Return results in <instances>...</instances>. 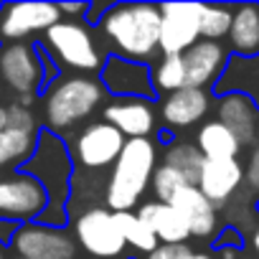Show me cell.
<instances>
[{"label":"cell","mask_w":259,"mask_h":259,"mask_svg":"<svg viewBox=\"0 0 259 259\" xmlns=\"http://www.w3.org/2000/svg\"><path fill=\"white\" fill-rule=\"evenodd\" d=\"M158 168V148L153 140H127L117 163L112 165L104 203L112 213L133 211L145 191L153 183V173Z\"/></svg>","instance_id":"7a4b0ae2"},{"label":"cell","mask_w":259,"mask_h":259,"mask_svg":"<svg viewBox=\"0 0 259 259\" xmlns=\"http://www.w3.org/2000/svg\"><path fill=\"white\" fill-rule=\"evenodd\" d=\"M244 183L259 193V140L251 145V153H249V160L244 168Z\"/></svg>","instance_id":"f546056e"},{"label":"cell","mask_w":259,"mask_h":259,"mask_svg":"<svg viewBox=\"0 0 259 259\" xmlns=\"http://www.w3.org/2000/svg\"><path fill=\"white\" fill-rule=\"evenodd\" d=\"M0 81L16 97L38 94L46 84L41 46H33L28 41L0 44Z\"/></svg>","instance_id":"52a82bcc"},{"label":"cell","mask_w":259,"mask_h":259,"mask_svg":"<svg viewBox=\"0 0 259 259\" xmlns=\"http://www.w3.org/2000/svg\"><path fill=\"white\" fill-rule=\"evenodd\" d=\"M8 127L13 130H23V133H31V135H38V122L33 117V112L28 107H21L18 102L8 104Z\"/></svg>","instance_id":"f1b7e54d"},{"label":"cell","mask_w":259,"mask_h":259,"mask_svg":"<svg viewBox=\"0 0 259 259\" xmlns=\"http://www.w3.org/2000/svg\"><path fill=\"white\" fill-rule=\"evenodd\" d=\"M229 46L236 54V59H256L259 56V3L234 6Z\"/></svg>","instance_id":"44dd1931"},{"label":"cell","mask_w":259,"mask_h":259,"mask_svg":"<svg viewBox=\"0 0 259 259\" xmlns=\"http://www.w3.org/2000/svg\"><path fill=\"white\" fill-rule=\"evenodd\" d=\"M153 87L155 92H178L186 87V64L183 56H163L160 64L153 69Z\"/></svg>","instance_id":"4316f807"},{"label":"cell","mask_w":259,"mask_h":259,"mask_svg":"<svg viewBox=\"0 0 259 259\" xmlns=\"http://www.w3.org/2000/svg\"><path fill=\"white\" fill-rule=\"evenodd\" d=\"M170 206L178 211V216L186 221L191 236L196 239H211L219 231V211L216 206L198 191V186H186L181 188L173 198Z\"/></svg>","instance_id":"e0dca14e"},{"label":"cell","mask_w":259,"mask_h":259,"mask_svg":"<svg viewBox=\"0 0 259 259\" xmlns=\"http://www.w3.org/2000/svg\"><path fill=\"white\" fill-rule=\"evenodd\" d=\"M114 221H117L127 246H133L138 251H145V254H150L158 246L155 234L148 229V224L135 211H119V213H114Z\"/></svg>","instance_id":"d4e9b609"},{"label":"cell","mask_w":259,"mask_h":259,"mask_svg":"<svg viewBox=\"0 0 259 259\" xmlns=\"http://www.w3.org/2000/svg\"><path fill=\"white\" fill-rule=\"evenodd\" d=\"M208 107H211V97L206 89L183 87L163 99L160 117L168 130H186V127L201 122L208 114Z\"/></svg>","instance_id":"ac0fdd59"},{"label":"cell","mask_w":259,"mask_h":259,"mask_svg":"<svg viewBox=\"0 0 259 259\" xmlns=\"http://www.w3.org/2000/svg\"><path fill=\"white\" fill-rule=\"evenodd\" d=\"M160 6L153 3H117L99 18L102 36L117 56L148 64L160 51Z\"/></svg>","instance_id":"6da1fadb"},{"label":"cell","mask_w":259,"mask_h":259,"mask_svg":"<svg viewBox=\"0 0 259 259\" xmlns=\"http://www.w3.org/2000/svg\"><path fill=\"white\" fill-rule=\"evenodd\" d=\"M104 102V87L92 76H64L54 81L44 97V119L49 133H64L84 122Z\"/></svg>","instance_id":"277c9868"},{"label":"cell","mask_w":259,"mask_h":259,"mask_svg":"<svg viewBox=\"0 0 259 259\" xmlns=\"http://www.w3.org/2000/svg\"><path fill=\"white\" fill-rule=\"evenodd\" d=\"M193 145L198 148L203 160H236V155L241 153L239 140L216 119L213 122H203L198 127Z\"/></svg>","instance_id":"7402d4cb"},{"label":"cell","mask_w":259,"mask_h":259,"mask_svg":"<svg viewBox=\"0 0 259 259\" xmlns=\"http://www.w3.org/2000/svg\"><path fill=\"white\" fill-rule=\"evenodd\" d=\"M138 216L148 224V229L155 234L158 244H186L191 239V231L186 221L178 216V211L170 203H143L138 208Z\"/></svg>","instance_id":"ffe728a7"},{"label":"cell","mask_w":259,"mask_h":259,"mask_svg":"<svg viewBox=\"0 0 259 259\" xmlns=\"http://www.w3.org/2000/svg\"><path fill=\"white\" fill-rule=\"evenodd\" d=\"M0 259H6V249H3V244H0Z\"/></svg>","instance_id":"d590c367"},{"label":"cell","mask_w":259,"mask_h":259,"mask_svg":"<svg viewBox=\"0 0 259 259\" xmlns=\"http://www.w3.org/2000/svg\"><path fill=\"white\" fill-rule=\"evenodd\" d=\"M16 224H11V221H3L0 219V244H11V239H13V234H16Z\"/></svg>","instance_id":"1f68e13d"},{"label":"cell","mask_w":259,"mask_h":259,"mask_svg":"<svg viewBox=\"0 0 259 259\" xmlns=\"http://www.w3.org/2000/svg\"><path fill=\"white\" fill-rule=\"evenodd\" d=\"M36 140L38 135L23 133V130H13V127L0 130V170L13 165L23 168L36 150Z\"/></svg>","instance_id":"603a6c76"},{"label":"cell","mask_w":259,"mask_h":259,"mask_svg":"<svg viewBox=\"0 0 259 259\" xmlns=\"http://www.w3.org/2000/svg\"><path fill=\"white\" fill-rule=\"evenodd\" d=\"M56 6H59L61 18H64V16H74V21H76V16L89 13V6H92V3H56Z\"/></svg>","instance_id":"4dcf8cb0"},{"label":"cell","mask_w":259,"mask_h":259,"mask_svg":"<svg viewBox=\"0 0 259 259\" xmlns=\"http://www.w3.org/2000/svg\"><path fill=\"white\" fill-rule=\"evenodd\" d=\"M51 61H61L76 71H102V51L94 44L89 28L79 21H59L54 28L46 31L41 46Z\"/></svg>","instance_id":"5b68a950"},{"label":"cell","mask_w":259,"mask_h":259,"mask_svg":"<svg viewBox=\"0 0 259 259\" xmlns=\"http://www.w3.org/2000/svg\"><path fill=\"white\" fill-rule=\"evenodd\" d=\"M49 208L46 188L28 173L0 178V219L11 224H33Z\"/></svg>","instance_id":"ba28073f"},{"label":"cell","mask_w":259,"mask_h":259,"mask_svg":"<svg viewBox=\"0 0 259 259\" xmlns=\"http://www.w3.org/2000/svg\"><path fill=\"white\" fill-rule=\"evenodd\" d=\"M104 92L117 94V99H150L155 94L153 69L122 56H109L99 71Z\"/></svg>","instance_id":"4fadbf2b"},{"label":"cell","mask_w":259,"mask_h":259,"mask_svg":"<svg viewBox=\"0 0 259 259\" xmlns=\"http://www.w3.org/2000/svg\"><path fill=\"white\" fill-rule=\"evenodd\" d=\"M231 21H234V6H208V3H203L201 38L221 44V38H229Z\"/></svg>","instance_id":"484cf974"},{"label":"cell","mask_w":259,"mask_h":259,"mask_svg":"<svg viewBox=\"0 0 259 259\" xmlns=\"http://www.w3.org/2000/svg\"><path fill=\"white\" fill-rule=\"evenodd\" d=\"M186 64V87L193 89H206L211 84H219L229 66V51L219 41H206L201 38L183 54Z\"/></svg>","instance_id":"9a60e30c"},{"label":"cell","mask_w":259,"mask_h":259,"mask_svg":"<svg viewBox=\"0 0 259 259\" xmlns=\"http://www.w3.org/2000/svg\"><path fill=\"white\" fill-rule=\"evenodd\" d=\"M104 122L117 127L127 140H150L155 133V109L150 99H114L104 107Z\"/></svg>","instance_id":"2e32d148"},{"label":"cell","mask_w":259,"mask_h":259,"mask_svg":"<svg viewBox=\"0 0 259 259\" xmlns=\"http://www.w3.org/2000/svg\"><path fill=\"white\" fill-rule=\"evenodd\" d=\"M216 122L229 130L241 148H251L259 140V109L241 92H226L219 97Z\"/></svg>","instance_id":"5bb4252c"},{"label":"cell","mask_w":259,"mask_h":259,"mask_svg":"<svg viewBox=\"0 0 259 259\" xmlns=\"http://www.w3.org/2000/svg\"><path fill=\"white\" fill-rule=\"evenodd\" d=\"M61 18L56 3H3L0 6V44H16L33 33H46Z\"/></svg>","instance_id":"30bf717a"},{"label":"cell","mask_w":259,"mask_h":259,"mask_svg":"<svg viewBox=\"0 0 259 259\" xmlns=\"http://www.w3.org/2000/svg\"><path fill=\"white\" fill-rule=\"evenodd\" d=\"M219 256L221 259H239V249L236 246H224V249H219Z\"/></svg>","instance_id":"836d02e7"},{"label":"cell","mask_w":259,"mask_h":259,"mask_svg":"<svg viewBox=\"0 0 259 259\" xmlns=\"http://www.w3.org/2000/svg\"><path fill=\"white\" fill-rule=\"evenodd\" d=\"M74 239L79 249L94 259H117L127 249L114 213L99 206H92L74 219Z\"/></svg>","instance_id":"8992f818"},{"label":"cell","mask_w":259,"mask_h":259,"mask_svg":"<svg viewBox=\"0 0 259 259\" xmlns=\"http://www.w3.org/2000/svg\"><path fill=\"white\" fill-rule=\"evenodd\" d=\"M124 143H127V138L119 130L102 119V122L87 124L76 135L71 155H74V163H79L81 168L102 170V168H109L117 163Z\"/></svg>","instance_id":"7c38bea8"},{"label":"cell","mask_w":259,"mask_h":259,"mask_svg":"<svg viewBox=\"0 0 259 259\" xmlns=\"http://www.w3.org/2000/svg\"><path fill=\"white\" fill-rule=\"evenodd\" d=\"M163 163L176 168L191 186H198V176H201V168H203V155L198 153V148L193 143H170L165 148V155H163Z\"/></svg>","instance_id":"cb8c5ba5"},{"label":"cell","mask_w":259,"mask_h":259,"mask_svg":"<svg viewBox=\"0 0 259 259\" xmlns=\"http://www.w3.org/2000/svg\"><path fill=\"white\" fill-rule=\"evenodd\" d=\"M0 6H3V3H0Z\"/></svg>","instance_id":"74e56055"},{"label":"cell","mask_w":259,"mask_h":259,"mask_svg":"<svg viewBox=\"0 0 259 259\" xmlns=\"http://www.w3.org/2000/svg\"><path fill=\"white\" fill-rule=\"evenodd\" d=\"M181 259H213L211 254H206V251H193V249H188Z\"/></svg>","instance_id":"e575fe53"},{"label":"cell","mask_w":259,"mask_h":259,"mask_svg":"<svg viewBox=\"0 0 259 259\" xmlns=\"http://www.w3.org/2000/svg\"><path fill=\"white\" fill-rule=\"evenodd\" d=\"M186 186H191L176 168H170V165H158L155 168V173H153V183H150V188H153V193H155V198L160 201V203H170V198L181 191V188H186Z\"/></svg>","instance_id":"83f0119b"},{"label":"cell","mask_w":259,"mask_h":259,"mask_svg":"<svg viewBox=\"0 0 259 259\" xmlns=\"http://www.w3.org/2000/svg\"><path fill=\"white\" fill-rule=\"evenodd\" d=\"M203 3H163L160 6V54L183 56L201 41Z\"/></svg>","instance_id":"8fae6325"},{"label":"cell","mask_w":259,"mask_h":259,"mask_svg":"<svg viewBox=\"0 0 259 259\" xmlns=\"http://www.w3.org/2000/svg\"><path fill=\"white\" fill-rule=\"evenodd\" d=\"M23 173L33 176L49 193V208L38 219V224L56 226L66 221V198H69V181H71V155L69 148L49 130H41L36 150L31 160L23 165Z\"/></svg>","instance_id":"3957f363"},{"label":"cell","mask_w":259,"mask_h":259,"mask_svg":"<svg viewBox=\"0 0 259 259\" xmlns=\"http://www.w3.org/2000/svg\"><path fill=\"white\" fill-rule=\"evenodd\" d=\"M11 249L21 259H76L79 244L66 229L46 224H21L11 239Z\"/></svg>","instance_id":"9c48e42d"},{"label":"cell","mask_w":259,"mask_h":259,"mask_svg":"<svg viewBox=\"0 0 259 259\" xmlns=\"http://www.w3.org/2000/svg\"><path fill=\"white\" fill-rule=\"evenodd\" d=\"M13 259H21V256H13Z\"/></svg>","instance_id":"8d00e7d4"},{"label":"cell","mask_w":259,"mask_h":259,"mask_svg":"<svg viewBox=\"0 0 259 259\" xmlns=\"http://www.w3.org/2000/svg\"><path fill=\"white\" fill-rule=\"evenodd\" d=\"M249 244H251V249H254V254H256V259H259V221H256V224H254V229H251Z\"/></svg>","instance_id":"d6a6232c"},{"label":"cell","mask_w":259,"mask_h":259,"mask_svg":"<svg viewBox=\"0 0 259 259\" xmlns=\"http://www.w3.org/2000/svg\"><path fill=\"white\" fill-rule=\"evenodd\" d=\"M244 168L239 160H206L198 176V191L216 206V211L229 203V198L241 188Z\"/></svg>","instance_id":"d6986e66"}]
</instances>
